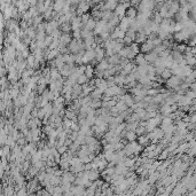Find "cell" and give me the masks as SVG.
Returning a JSON list of instances; mask_svg holds the SVG:
<instances>
[{"label": "cell", "instance_id": "484cf974", "mask_svg": "<svg viewBox=\"0 0 196 196\" xmlns=\"http://www.w3.org/2000/svg\"><path fill=\"white\" fill-rule=\"evenodd\" d=\"M27 60V63H28V68H33V64H34V61H36V56L33 53H31L30 55L25 59Z\"/></svg>", "mask_w": 196, "mask_h": 196}, {"label": "cell", "instance_id": "f907efd6", "mask_svg": "<svg viewBox=\"0 0 196 196\" xmlns=\"http://www.w3.org/2000/svg\"><path fill=\"white\" fill-rule=\"evenodd\" d=\"M78 135H79V132H76V131H72V133L70 134V135H69V138H70V139H72V140L75 141V140L77 139V136H78Z\"/></svg>", "mask_w": 196, "mask_h": 196}, {"label": "cell", "instance_id": "db71d44e", "mask_svg": "<svg viewBox=\"0 0 196 196\" xmlns=\"http://www.w3.org/2000/svg\"><path fill=\"white\" fill-rule=\"evenodd\" d=\"M194 75H195V76H196V71H195V72H194Z\"/></svg>", "mask_w": 196, "mask_h": 196}, {"label": "cell", "instance_id": "d6986e66", "mask_svg": "<svg viewBox=\"0 0 196 196\" xmlns=\"http://www.w3.org/2000/svg\"><path fill=\"white\" fill-rule=\"evenodd\" d=\"M125 138L127 139L129 142L136 141V140H138V134H136L135 131H127V133H126V136H125Z\"/></svg>", "mask_w": 196, "mask_h": 196}, {"label": "cell", "instance_id": "8fae6325", "mask_svg": "<svg viewBox=\"0 0 196 196\" xmlns=\"http://www.w3.org/2000/svg\"><path fill=\"white\" fill-rule=\"evenodd\" d=\"M134 62L136 65H144V64H148V62L146 60V56H144V53H139L136 54L135 59H134Z\"/></svg>", "mask_w": 196, "mask_h": 196}, {"label": "cell", "instance_id": "c3c4849f", "mask_svg": "<svg viewBox=\"0 0 196 196\" xmlns=\"http://www.w3.org/2000/svg\"><path fill=\"white\" fill-rule=\"evenodd\" d=\"M86 195H88V196L95 195V189H93L92 187H87V188H86Z\"/></svg>", "mask_w": 196, "mask_h": 196}, {"label": "cell", "instance_id": "277c9868", "mask_svg": "<svg viewBox=\"0 0 196 196\" xmlns=\"http://www.w3.org/2000/svg\"><path fill=\"white\" fill-rule=\"evenodd\" d=\"M60 39V42H61V45H64V46H68L69 44H70V41L73 39V37H72V34L70 32H62L61 37L59 38Z\"/></svg>", "mask_w": 196, "mask_h": 196}, {"label": "cell", "instance_id": "7c38bea8", "mask_svg": "<svg viewBox=\"0 0 196 196\" xmlns=\"http://www.w3.org/2000/svg\"><path fill=\"white\" fill-rule=\"evenodd\" d=\"M138 14H139V11H138V8L136 7H134V6H130L127 10H126V16L127 17H130V19H135L136 16H138Z\"/></svg>", "mask_w": 196, "mask_h": 196}, {"label": "cell", "instance_id": "8992f818", "mask_svg": "<svg viewBox=\"0 0 196 196\" xmlns=\"http://www.w3.org/2000/svg\"><path fill=\"white\" fill-rule=\"evenodd\" d=\"M131 23H132V19H130V17H127V16H124L123 19L121 20V23H119V28L122 29L123 31H126L130 29V27H131Z\"/></svg>", "mask_w": 196, "mask_h": 196}, {"label": "cell", "instance_id": "f6af8a7d", "mask_svg": "<svg viewBox=\"0 0 196 196\" xmlns=\"http://www.w3.org/2000/svg\"><path fill=\"white\" fill-rule=\"evenodd\" d=\"M17 144H20V146H22V147H24L25 144H28V141H27V138L23 135V136H21V138H19L17 139Z\"/></svg>", "mask_w": 196, "mask_h": 196}, {"label": "cell", "instance_id": "ba28073f", "mask_svg": "<svg viewBox=\"0 0 196 196\" xmlns=\"http://www.w3.org/2000/svg\"><path fill=\"white\" fill-rule=\"evenodd\" d=\"M95 53H96L95 59H96V61L98 62L102 61L103 59H106V57H107V56H106V50L103 48L102 46H100V45L95 48Z\"/></svg>", "mask_w": 196, "mask_h": 196}, {"label": "cell", "instance_id": "d6a6232c", "mask_svg": "<svg viewBox=\"0 0 196 196\" xmlns=\"http://www.w3.org/2000/svg\"><path fill=\"white\" fill-rule=\"evenodd\" d=\"M130 48H131V50H132V51H133L135 54H139V53L141 52V51H140V46H139V44H136L135 41H134V42H132V44L130 45Z\"/></svg>", "mask_w": 196, "mask_h": 196}, {"label": "cell", "instance_id": "1f68e13d", "mask_svg": "<svg viewBox=\"0 0 196 196\" xmlns=\"http://www.w3.org/2000/svg\"><path fill=\"white\" fill-rule=\"evenodd\" d=\"M92 17V15L91 14H88V13H84L83 15H80V19H82V22H83V24L85 25L88 21H90V19Z\"/></svg>", "mask_w": 196, "mask_h": 196}, {"label": "cell", "instance_id": "30bf717a", "mask_svg": "<svg viewBox=\"0 0 196 196\" xmlns=\"http://www.w3.org/2000/svg\"><path fill=\"white\" fill-rule=\"evenodd\" d=\"M29 127L30 129H34V127H41L42 125V121H41L39 117H32L30 121H29Z\"/></svg>", "mask_w": 196, "mask_h": 196}, {"label": "cell", "instance_id": "4fadbf2b", "mask_svg": "<svg viewBox=\"0 0 196 196\" xmlns=\"http://www.w3.org/2000/svg\"><path fill=\"white\" fill-rule=\"evenodd\" d=\"M108 59V61H109V63L110 64H113V65H117V64H119L121 63V55L118 54V53H115L113 55H111V56H109V57H107Z\"/></svg>", "mask_w": 196, "mask_h": 196}, {"label": "cell", "instance_id": "603a6c76", "mask_svg": "<svg viewBox=\"0 0 196 196\" xmlns=\"http://www.w3.org/2000/svg\"><path fill=\"white\" fill-rule=\"evenodd\" d=\"M148 182L150 184V185H154L155 182L159 179V173H157V172H155V173H153V174H149L148 175Z\"/></svg>", "mask_w": 196, "mask_h": 196}, {"label": "cell", "instance_id": "cb8c5ba5", "mask_svg": "<svg viewBox=\"0 0 196 196\" xmlns=\"http://www.w3.org/2000/svg\"><path fill=\"white\" fill-rule=\"evenodd\" d=\"M51 184L54 186H59L62 184V177H60V175H53L51 178Z\"/></svg>", "mask_w": 196, "mask_h": 196}, {"label": "cell", "instance_id": "f35d334b", "mask_svg": "<svg viewBox=\"0 0 196 196\" xmlns=\"http://www.w3.org/2000/svg\"><path fill=\"white\" fill-rule=\"evenodd\" d=\"M135 113H138V115L140 116V118L142 119L144 116H146V113H147V109H146V108H140V107H139V108L135 110Z\"/></svg>", "mask_w": 196, "mask_h": 196}, {"label": "cell", "instance_id": "5b68a950", "mask_svg": "<svg viewBox=\"0 0 196 196\" xmlns=\"http://www.w3.org/2000/svg\"><path fill=\"white\" fill-rule=\"evenodd\" d=\"M125 36H126V32L122 30L119 27H116L115 30H113V32H111V34H110L111 39H123Z\"/></svg>", "mask_w": 196, "mask_h": 196}, {"label": "cell", "instance_id": "4316f807", "mask_svg": "<svg viewBox=\"0 0 196 196\" xmlns=\"http://www.w3.org/2000/svg\"><path fill=\"white\" fill-rule=\"evenodd\" d=\"M90 82V78L85 75V73H83V75H80L79 77H78V79H77V83L78 84H80V85H83V84H86V83Z\"/></svg>", "mask_w": 196, "mask_h": 196}, {"label": "cell", "instance_id": "3957f363", "mask_svg": "<svg viewBox=\"0 0 196 196\" xmlns=\"http://www.w3.org/2000/svg\"><path fill=\"white\" fill-rule=\"evenodd\" d=\"M85 175L92 181H95L101 177V172L99 170H85Z\"/></svg>", "mask_w": 196, "mask_h": 196}, {"label": "cell", "instance_id": "f5cc1de1", "mask_svg": "<svg viewBox=\"0 0 196 196\" xmlns=\"http://www.w3.org/2000/svg\"><path fill=\"white\" fill-rule=\"evenodd\" d=\"M188 62H189L190 64H193V63H195V60H194V59H189V60H188Z\"/></svg>", "mask_w": 196, "mask_h": 196}, {"label": "cell", "instance_id": "5bb4252c", "mask_svg": "<svg viewBox=\"0 0 196 196\" xmlns=\"http://www.w3.org/2000/svg\"><path fill=\"white\" fill-rule=\"evenodd\" d=\"M144 56H146V60H147L148 63H154L159 57V55L157 53H155V52H149V53L144 54Z\"/></svg>", "mask_w": 196, "mask_h": 196}, {"label": "cell", "instance_id": "2e32d148", "mask_svg": "<svg viewBox=\"0 0 196 196\" xmlns=\"http://www.w3.org/2000/svg\"><path fill=\"white\" fill-rule=\"evenodd\" d=\"M11 155V147L8 144H5V146H1V157L5 156V157H9Z\"/></svg>", "mask_w": 196, "mask_h": 196}, {"label": "cell", "instance_id": "f1b7e54d", "mask_svg": "<svg viewBox=\"0 0 196 196\" xmlns=\"http://www.w3.org/2000/svg\"><path fill=\"white\" fill-rule=\"evenodd\" d=\"M135 132L138 134V136H139V135H144V134H147V129H146V126H142V125L139 124V126L136 127Z\"/></svg>", "mask_w": 196, "mask_h": 196}, {"label": "cell", "instance_id": "7dc6e473", "mask_svg": "<svg viewBox=\"0 0 196 196\" xmlns=\"http://www.w3.org/2000/svg\"><path fill=\"white\" fill-rule=\"evenodd\" d=\"M54 40V38L52 37V36H50V34H47L46 36V38H45V44H46V46L47 47H50V45L52 44V41Z\"/></svg>", "mask_w": 196, "mask_h": 196}, {"label": "cell", "instance_id": "6da1fadb", "mask_svg": "<svg viewBox=\"0 0 196 196\" xmlns=\"http://www.w3.org/2000/svg\"><path fill=\"white\" fill-rule=\"evenodd\" d=\"M91 8V4L88 1H80L79 4H77V15L80 16L84 13H86L87 10Z\"/></svg>", "mask_w": 196, "mask_h": 196}, {"label": "cell", "instance_id": "bcb514c9", "mask_svg": "<svg viewBox=\"0 0 196 196\" xmlns=\"http://www.w3.org/2000/svg\"><path fill=\"white\" fill-rule=\"evenodd\" d=\"M71 130L72 131H76V132H79V130H80V125L78 124V122H72L71 124Z\"/></svg>", "mask_w": 196, "mask_h": 196}, {"label": "cell", "instance_id": "f546056e", "mask_svg": "<svg viewBox=\"0 0 196 196\" xmlns=\"http://www.w3.org/2000/svg\"><path fill=\"white\" fill-rule=\"evenodd\" d=\"M161 77H162L163 79H169L170 77H172V71L165 68L164 70H163V72L161 73Z\"/></svg>", "mask_w": 196, "mask_h": 196}, {"label": "cell", "instance_id": "ab89813d", "mask_svg": "<svg viewBox=\"0 0 196 196\" xmlns=\"http://www.w3.org/2000/svg\"><path fill=\"white\" fill-rule=\"evenodd\" d=\"M72 37L75 39H82V29H78V30L72 31Z\"/></svg>", "mask_w": 196, "mask_h": 196}, {"label": "cell", "instance_id": "ffe728a7", "mask_svg": "<svg viewBox=\"0 0 196 196\" xmlns=\"http://www.w3.org/2000/svg\"><path fill=\"white\" fill-rule=\"evenodd\" d=\"M96 22H98V21L95 20V19H94V17L92 16V17L90 19V21H88V22L85 24V27H84V28H86V29H88V30L94 31L95 27H96Z\"/></svg>", "mask_w": 196, "mask_h": 196}, {"label": "cell", "instance_id": "7a4b0ae2", "mask_svg": "<svg viewBox=\"0 0 196 196\" xmlns=\"http://www.w3.org/2000/svg\"><path fill=\"white\" fill-rule=\"evenodd\" d=\"M153 50H154V45H153V41L150 40V39H147V41L144 42V44H141V46H140V51H141V53H144V54H147L149 52H153Z\"/></svg>", "mask_w": 196, "mask_h": 196}, {"label": "cell", "instance_id": "9a60e30c", "mask_svg": "<svg viewBox=\"0 0 196 196\" xmlns=\"http://www.w3.org/2000/svg\"><path fill=\"white\" fill-rule=\"evenodd\" d=\"M85 75L92 79L95 77V67H93L92 64H86V70H85Z\"/></svg>", "mask_w": 196, "mask_h": 196}, {"label": "cell", "instance_id": "e0dca14e", "mask_svg": "<svg viewBox=\"0 0 196 196\" xmlns=\"http://www.w3.org/2000/svg\"><path fill=\"white\" fill-rule=\"evenodd\" d=\"M90 95L92 96V99H102L103 91L102 90H100V88H98V87H95L92 92H91Z\"/></svg>", "mask_w": 196, "mask_h": 196}, {"label": "cell", "instance_id": "60d3db41", "mask_svg": "<svg viewBox=\"0 0 196 196\" xmlns=\"http://www.w3.org/2000/svg\"><path fill=\"white\" fill-rule=\"evenodd\" d=\"M134 80H136V79H135V77H134V75L132 72L129 73L127 76H125V84H129V83L134 82ZM125 84H124V85H125Z\"/></svg>", "mask_w": 196, "mask_h": 196}, {"label": "cell", "instance_id": "4dcf8cb0", "mask_svg": "<svg viewBox=\"0 0 196 196\" xmlns=\"http://www.w3.org/2000/svg\"><path fill=\"white\" fill-rule=\"evenodd\" d=\"M60 39H57V38H54V40L52 41V44L50 45V48L51 50H57L59 47H60Z\"/></svg>", "mask_w": 196, "mask_h": 196}, {"label": "cell", "instance_id": "44dd1931", "mask_svg": "<svg viewBox=\"0 0 196 196\" xmlns=\"http://www.w3.org/2000/svg\"><path fill=\"white\" fill-rule=\"evenodd\" d=\"M59 54H60L59 48H57V50H51L50 53H48V55L46 56V60H47V61L54 60V59H56V57H57V55H59Z\"/></svg>", "mask_w": 196, "mask_h": 196}, {"label": "cell", "instance_id": "b9f144b4", "mask_svg": "<svg viewBox=\"0 0 196 196\" xmlns=\"http://www.w3.org/2000/svg\"><path fill=\"white\" fill-rule=\"evenodd\" d=\"M136 32H138V31H135V30H133V29H131V28H130L129 30L126 31V34H127L129 37H131V38H132L133 40H135V37H136Z\"/></svg>", "mask_w": 196, "mask_h": 196}, {"label": "cell", "instance_id": "816d5d0a", "mask_svg": "<svg viewBox=\"0 0 196 196\" xmlns=\"http://www.w3.org/2000/svg\"><path fill=\"white\" fill-rule=\"evenodd\" d=\"M167 151H169V150H163V151L161 153V155H159V159H164L165 157L167 156Z\"/></svg>", "mask_w": 196, "mask_h": 196}, {"label": "cell", "instance_id": "9c48e42d", "mask_svg": "<svg viewBox=\"0 0 196 196\" xmlns=\"http://www.w3.org/2000/svg\"><path fill=\"white\" fill-rule=\"evenodd\" d=\"M109 68H110V63H109V61H108L107 57L103 59L102 61H100L96 65H95V69H96V70H102V71L107 70V69H109Z\"/></svg>", "mask_w": 196, "mask_h": 196}, {"label": "cell", "instance_id": "ee69618b", "mask_svg": "<svg viewBox=\"0 0 196 196\" xmlns=\"http://www.w3.org/2000/svg\"><path fill=\"white\" fill-rule=\"evenodd\" d=\"M123 39H124V44H125V46H130V45H131V44H132V42H134V40H133V39H132V38H131V37H129V36H127V34H126V36H125V37H124Z\"/></svg>", "mask_w": 196, "mask_h": 196}, {"label": "cell", "instance_id": "d590c367", "mask_svg": "<svg viewBox=\"0 0 196 196\" xmlns=\"http://www.w3.org/2000/svg\"><path fill=\"white\" fill-rule=\"evenodd\" d=\"M153 22L156 23V24H161L162 23V16H161L159 13H156V14L153 15Z\"/></svg>", "mask_w": 196, "mask_h": 196}, {"label": "cell", "instance_id": "52a82bcc", "mask_svg": "<svg viewBox=\"0 0 196 196\" xmlns=\"http://www.w3.org/2000/svg\"><path fill=\"white\" fill-rule=\"evenodd\" d=\"M147 39H148V36L144 33L142 29H140V30L136 32V37H135V40L134 41L136 44H144V42L147 41Z\"/></svg>", "mask_w": 196, "mask_h": 196}, {"label": "cell", "instance_id": "7402d4cb", "mask_svg": "<svg viewBox=\"0 0 196 196\" xmlns=\"http://www.w3.org/2000/svg\"><path fill=\"white\" fill-rule=\"evenodd\" d=\"M93 109H98V108H101L102 107V100L101 99H92V101L88 103Z\"/></svg>", "mask_w": 196, "mask_h": 196}, {"label": "cell", "instance_id": "ac0fdd59", "mask_svg": "<svg viewBox=\"0 0 196 196\" xmlns=\"http://www.w3.org/2000/svg\"><path fill=\"white\" fill-rule=\"evenodd\" d=\"M138 142L140 144H142L144 147H146L147 144H150V139L147 136V134H144V135H139L138 136Z\"/></svg>", "mask_w": 196, "mask_h": 196}, {"label": "cell", "instance_id": "8d00e7d4", "mask_svg": "<svg viewBox=\"0 0 196 196\" xmlns=\"http://www.w3.org/2000/svg\"><path fill=\"white\" fill-rule=\"evenodd\" d=\"M124 146H125V144H124L123 141H118V142H115V144H113V148H115V151H118V150H122V149H124Z\"/></svg>", "mask_w": 196, "mask_h": 196}, {"label": "cell", "instance_id": "681fc988", "mask_svg": "<svg viewBox=\"0 0 196 196\" xmlns=\"http://www.w3.org/2000/svg\"><path fill=\"white\" fill-rule=\"evenodd\" d=\"M30 54H31V51H30V48H29V47H28V48H25L24 51H22V55H23V57H24V59H27Z\"/></svg>", "mask_w": 196, "mask_h": 196}, {"label": "cell", "instance_id": "d4e9b609", "mask_svg": "<svg viewBox=\"0 0 196 196\" xmlns=\"http://www.w3.org/2000/svg\"><path fill=\"white\" fill-rule=\"evenodd\" d=\"M103 154H104V158H106L108 162H113V161L115 151H110V150H103Z\"/></svg>", "mask_w": 196, "mask_h": 196}, {"label": "cell", "instance_id": "e575fe53", "mask_svg": "<svg viewBox=\"0 0 196 196\" xmlns=\"http://www.w3.org/2000/svg\"><path fill=\"white\" fill-rule=\"evenodd\" d=\"M28 194H29L28 188H27V186H24V187H22L20 190L16 193V196H27Z\"/></svg>", "mask_w": 196, "mask_h": 196}, {"label": "cell", "instance_id": "74e56055", "mask_svg": "<svg viewBox=\"0 0 196 196\" xmlns=\"http://www.w3.org/2000/svg\"><path fill=\"white\" fill-rule=\"evenodd\" d=\"M72 122H73L72 119H69V118L64 117V119H63V126H64V130H65V129H70V127H71Z\"/></svg>", "mask_w": 196, "mask_h": 196}, {"label": "cell", "instance_id": "836d02e7", "mask_svg": "<svg viewBox=\"0 0 196 196\" xmlns=\"http://www.w3.org/2000/svg\"><path fill=\"white\" fill-rule=\"evenodd\" d=\"M72 88H73V92L77 93V94H79V95L83 93V86L80 85V84H78V83H76V84L73 85Z\"/></svg>", "mask_w": 196, "mask_h": 196}, {"label": "cell", "instance_id": "83f0119b", "mask_svg": "<svg viewBox=\"0 0 196 196\" xmlns=\"http://www.w3.org/2000/svg\"><path fill=\"white\" fill-rule=\"evenodd\" d=\"M138 126H139V122H133V123H126V131H135Z\"/></svg>", "mask_w": 196, "mask_h": 196}, {"label": "cell", "instance_id": "7bdbcfd3", "mask_svg": "<svg viewBox=\"0 0 196 196\" xmlns=\"http://www.w3.org/2000/svg\"><path fill=\"white\" fill-rule=\"evenodd\" d=\"M119 113H121V111H119V109H118L116 106H113V107L110 108V115H111V116L116 117V116H118Z\"/></svg>", "mask_w": 196, "mask_h": 196}]
</instances>
